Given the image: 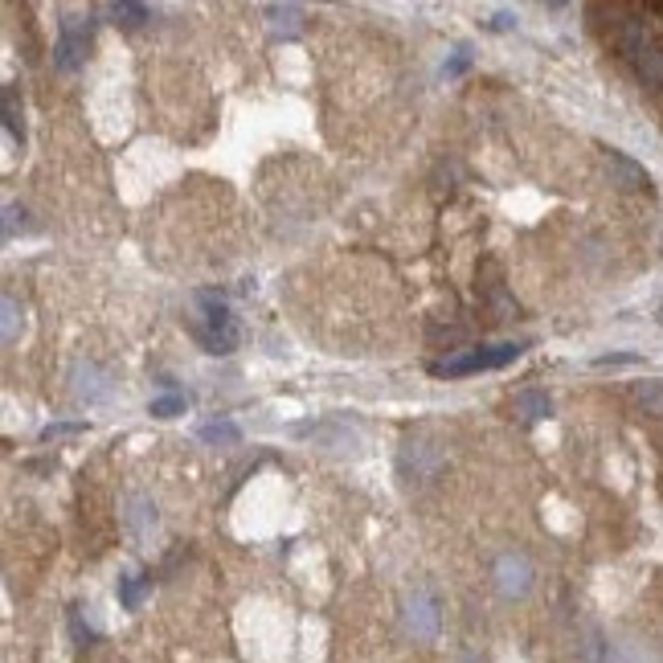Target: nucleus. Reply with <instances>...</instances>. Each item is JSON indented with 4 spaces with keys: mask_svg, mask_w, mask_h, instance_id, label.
<instances>
[{
    "mask_svg": "<svg viewBox=\"0 0 663 663\" xmlns=\"http://www.w3.org/2000/svg\"><path fill=\"white\" fill-rule=\"evenodd\" d=\"M402 623H406V631L414 635V639H422V643H430L434 635H438V623H442V614H438V602H434V594L430 590H410L406 598H402Z\"/></svg>",
    "mask_w": 663,
    "mask_h": 663,
    "instance_id": "1",
    "label": "nucleus"
},
{
    "mask_svg": "<svg viewBox=\"0 0 663 663\" xmlns=\"http://www.w3.org/2000/svg\"><path fill=\"white\" fill-rule=\"evenodd\" d=\"M86 46H91V21L82 17H66L62 21V37H58V50H54V66L58 70H78L86 58Z\"/></svg>",
    "mask_w": 663,
    "mask_h": 663,
    "instance_id": "2",
    "label": "nucleus"
},
{
    "mask_svg": "<svg viewBox=\"0 0 663 663\" xmlns=\"http://www.w3.org/2000/svg\"><path fill=\"white\" fill-rule=\"evenodd\" d=\"M492 578H496V590L504 598H524L528 590H533V565H528L524 553H500Z\"/></svg>",
    "mask_w": 663,
    "mask_h": 663,
    "instance_id": "3",
    "label": "nucleus"
},
{
    "mask_svg": "<svg viewBox=\"0 0 663 663\" xmlns=\"http://www.w3.org/2000/svg\"><path fill=\"white\" fill-rule=\"evenodd\" d=\"M74 397H82V402H107L111 397V377L95 365H74Z\"/></svg>",
    "mask_w": 663,
    "mask_h": 663,
    "instance_id": "4",
    "label": "nucleus"
},
{
    "mask_svg": "<svg viewBox=\"0 0 663 663\" xmlns=\"http://www.w3.org/2000/svg\"><path fill=\"white\" fill-rule=\"evenodd\" d=\"M606 663H663L647 639H618L606 643Z\"/></svg>",
    "mask_w": 663,
    "mask_h": 663,
    "instance_id": "5",
    "label": "nucleus"
},
{
    "mask_svg": "<svg viewBox=\"0 0 663 663\" xmlns=\"http://www.w3.org/2000/svg\"><path fill=\"white\" fill-rule=\"evenodd\" d=\"M651 46H655V41H651V33H647L643 21H623V29H618V54L631 58V62H639Z\"/></svg>",
    "mask_w": 663,
    "mask_h": 663,
    "instance_id": "6",
    "label": "nucleus"
},
{
    "mask_svg": "<svg viewBox=\"0 0 663 663\" xmlns=\"http://www.w3.org/2000/svg\"><path fill=\"white\" fill-rule=\"evenodd\" d=\"M479 369H492L488 348H471V352H459V357H447V361L434 365L438 377H463V373H479Z\"/></svg>",
    "mask_w": 663,
    "mask_h": 663,
    "instance_id": "7",
    "label": "nucleus"
},
{
    "mask_svg": "<svg viewBox=\"0 0 663 663\" xmlns=\"http://www.w3.org/2000/svg\"><path fill=\"white\" fill-rule=\"evenodd\" d=\"M123 508H127L123 520H127V528H131L136 537H148L152 528H156V504H152L148 496H127Z\"/></svg>",
    "mask_w": 663,
    "mask_h": 663,
    "instance_id": "8",
    "label": "nucleus"
},
{
    "mask_svg": "<svg viewBox=\"0 0 663 663\" xmlns=\"http://www.w3.org/2000/svg\"><path fill=\"white\" fill-rule=\"evenodd\" d=\"M606 164H610L614 181L623 185V189H647V172H643V164H635L631 156H623V152H606Z\"/></svg>",
    "mask_w": 663,
    "mask_h": 663,
    "instance_id": "9",
    "label": "nucleus"
},
{
    "mask_svg": "<svg viewBox=\"0 0 663 663\" xmlns=\"http://www.w3.org/2000/svg\"><path fill=\"white\" fill-rule=\"evenodd\" d=\"M438 463H442V459H438V451H430L426 442H406V451H402V471H406V475L426 479Z\"/></svg>",
    "mask_w": 663,
    "mask_h": 663,
    "instance_id": "10",
    "label": "nucleus"
},
{
    "mask_svg": "<svg viewBox=\"0 0 663 663\" xmlns=\"http://www.w3.org/2000/svg\"><path fill=\"white\" fill-rule=\"evenodd\" d=\"M512 410L524 418V422H537V418H549V410H553V402L541 393V389H524V393H516V402H512Z\"/></svg>",
    "mask_w": 663,
    "mask_h": 663,
    "instance_id": "11",
    "label": "nucleus"
},
{
    "mask_svg": "<svg viewBox=\"0 0 663 663\" xmlns=\"http://www.w3.org/2000/svg\"><path fill=\"white\" fill-rule=\"evenodd\" d=\"M144 594H148V578H140V573H123V578H119V602L127 610H140Z\"/></svg>",
    "mask_w": 663,
    "mask_h": 663,
    "instance_id": "12",
    "label": "nucleus"
},
{
    "mask_svg": "<svg viewBox=\"0 0 663 663\" xmlns=\"http://www.w3.org/2000/svg\"><path fill=\"white\" fill-rule=\"evenodd\" d=\"M111 17H115V25H123V29H140L144 21H152V13H148L144 5H131V0H119V5H111Z\"/></svg>",
    "mask_w": 663,
    "mask_h": 663,
    "instance_id": "13",
    "label": "nucleus"
},
{
    "mask_svg": "<svg viewBox=\"0 0 663 663\" xmlns=\"http://www.w3.org/2000/svg\"><path fill=\"white\" fill-rule=\"evenodd\" d=\"M635 66H639V78L647 86H663V46H651Z\"/></svg>",
    "mask_w": 663,
    "mask_h": 663,
    "instance_id": "14",
    "label": "nucleus"
},
{
    "mask_svg": "<svg viewBox=\"0 0 663 663\" xmlns=\"http://www.w3.org/2000/svg\"><path fill=\"white\" fill-rule=\"evenodd\" d=\"M635 397H639L643 414H655V418H663V381H643V385L635 389Z\"/></svg>",
    "mask_w": 663,
    "mask_h": 663,
    "instance_id": "15",
    "label": "nucleus"
},
{
    "mask_svg": "<svg viewBox=\"0 0 663 663\" xmlns=\"http://www.w3.org/2000/svg\"><path fill=\"white\" fill-rule=\"evenodd\" d=\"M267 17H271V29H275V33H287V37L299 33V9H295V5H283V9L271 5Z\"/></svg>",
    "mask_w": 663,
    "mask_h": 663,
    "instance_id": "16",
    "label": "nucleus"
},
{
    "mask_svg": "<svg viewBox=\"0 0 663 663\" xmlns=\"http://www.w3.org/2000/svg\"><path fill=\"white\" fill-rule=\"evenodd\" d=\"M201 438H205V442H238L242 430H238L234 422H226V418H217V422H205V426H201Z\"/></svg>",
    "mask_w": 663,
    "mask_h": 663,
    "instance_id": "17",
    "label": "nucleus"
},
{
    "mask_svg": "<svg viewBox=\"0 0 663 663\" xmlns=\"http://www.w3.org/2000/svg\"><path fill=\"white\" fill-rule=\"evenodd\" d=\"M5 131H9L13 140L25 136V131H21V111H17V91H13V86L5 91Z\"/></svg>",
    "mask_w": 663,
    "mask_h": 663,
    "instance_id": "18",
    "label": "nucleus"
},
{
    "mask_svg": "<svg viewBox=\"0 0 663 663\" xmlns=\"http://www.w3.org/2000/svg\"><path fill=\"white\" fill-rule=\"evenodd\" d=\"M520 352H524V344H492V348H488V365H492V369H500V365L516 361Z\"/></svg>",
    "mask_w": 663,
    "mask_h": 663,
    "instance_id": "19",
    "label": "nucleus"
},
{
    "mask_svg": "<svg viewBox=\"0 0 663 663\" xmlns=\"http://www.w3.org/2000/svg\"><path fill=\"white\" fill-rule=\"evenodd\" d=\"M152 414H156V418H176V414H185V397H176V393L156 397V402H152Z\"/></svg>",
    "mask_w": 663,
    "mask_h": 663,
    "instance_id": "20",
    "label": "nucleus"
},
{
    "mask_svg": "<svg viewBox=\"0 0 663 663\" xmlns=\"http://www.w3.org/2000/svg\"><path fill=\"white\" fill-rule=\"evenodd\" d=\"M5 344H13L17 340V320H21V307H17V299L13 295H5Z\"/></svg>",
    "mask_w": 663,
    "mask_h": 663,
    "instance_id": "21",
    "label": "nucleus"
},
{
    "mask_svg": "<svg viewBox=\"0 0 663 663\" xmlns=\"http://www.w3.org/2000/svg\"><path fill=\"white\" fill-rule=\"evenodd\" d=\"M86 426L82 422H58V426H46L41 430V442H54V438H70V434H82Z\"/></svg>",
    "mask_w": 663,
    "mask_h": 663,
    "instance_id": "22",
    "label": "nucleus"
},
{
    "mask_svg": "<svg viewBox=\"0 0 663 663\" xmlns=\"http://www.w3.org/2000/svg\"><path fill=\"white\" fill-rule=\"evenodd\" d=\"M17 217H21V226H25V209H21V205H9V209H5V238L17 234Z\"/></svg>",
    "mask_w": 663,
    "mask_h": 663,
    "instance_id": "23",
    "label": "nucleus"
},
{
    "mask_svg": "<svg viewBox=\"0 0 663 663\" xmlns=\"http://www.w3.org/2000/svg\"><path fill=\"white\" fill-rule=\"evenodd\" d=\"M467 66H471V50H455V58H451V62H447V74H451V78H455V74H463V70H467Z\"/></svg>",
    "mask_w": 663,
    "mask_h": 663,
    "instance_id": "24",
    "label": "nucleus"
},
{
    "mask_svg": "<svg viewBox=\"0 0 663 663\" xmlns=\"http://www.w3.org/2000/svg\"><path fill=\"white\" fill-rule=\"evenodd\" d=\"M635 361H639V357H627V352H618V357H598L594 365H598V369H610V365H635Z\"/></svg>",
    "mask_w": 663,
    "mask_h": 663,
    "instance_id": "25",
    "label": "nucleus"
},
{
    "mask_svg": "<svg viewBox=\"0 0 663 663\" xmlns=\"http://www.w3.org/2000/svg\"><path fill=\"white\" fill-rule=\"evenodd\" d=\"M512 25H516V13H496V17H492V29H500V33L512 29Z\"/></svg>",
    "mask_w": 663,
    "mask_h": 663,
    "instance_id": "26",
    "label": "nucleus"
},
{
    "mask_svg": "<svg viewBox=\"0 0 663 663\" xmlns=\"http://www.w3.org/2000/svg\"><path fill=\"white\" fill-rule=\"evenodd\" d=\"M459 663H483V659H479V655H471V651H467V655H459Z\"/></svg>",
    "mask_w": 663,
    "mask_h": 663,
    "instance_id": "27",
    "label": "nucleus"
}]
</instances>
